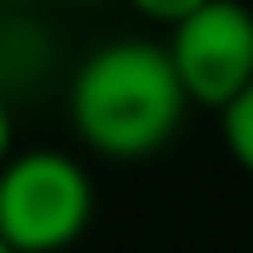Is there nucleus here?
<instances>
[{
  "mask_svg": "<svg viewBox=\"0 0 253 253\" xmlns=\"http://www.w3.org/2000/svg\"><path fill=\"white\" fill-rule=\"evenodd\" d=\"M174 75L189 104L223 109L233 94L253 84V5L243 0H204L164 40Z\"/></svg>",
  "mask_w": 253,
  "mask_h": 253,
  "instance_id": "3",
  "label": "nucleus"
},
{
  "mask_svg": "<svg viewBox=\"0 0 253 253\" xmlns=\"http://www.w3.org/2000/svg\"><path fill=\"white\" fill-rule=\"evenodd\" d=\"M70 129L99 159L134 164L159 154L189 114V94L174 75L164 40L124 35L89 50L65 89Z\"/></svg>",
  "mask_w": 253,
  "mask_h": 253,
  "instance_id": "1",
  "label": "nucleus"
},
{
  "mask_svg": "<svg viewBox=\"0 0 253 253\" xmlns=\"http://www.w3.org/2000/svg\"><path fill=\"white\" fill-rule=\"evenodd\" d=\"M0 253H10V248H5V243H0Z\"/></svg>",
  "mask_w": 253,
  "mask_h": 253,
  "instance_id": "9",
  "label": "nucleus"
},
{
  "mask_svg": "<svg viewBox=\"0 0 253 253\" xmlns=\"http://www.w3.org/2000/svg\"><path fill=\"white\" fill-rule=\"evenodd\" d=\"M129 5L144 15V20H159V25H179L189 10H199L204 0H129Z\"/></svg>",
  "mask_w": 253,
  "mask_h": 253,
  "instance_id": "5",
  "label": "nucleus"
},
{
  "mask_svg": "<svg viewBox=\"0 0 253 253\" xmlns=\"http://www.w3.org/2000/svg\"><path fill=\"white\" fill-rule=\"evenodd\" d=\"M89 218L94 179L75 154L30 144L0 164V243L10 253H65Z\"/></svg>",
  "mask_w": 253,
  "mask_h": 253,
  "instance_id": "2",
  "label": "nucleus"
},
{
  "mask_svg": "<svg viewBox=\"0 0 253 253\" xmlns=\"http://www.w3.org/2000/svg\"><path fill=\"white\" fill-rule=\"evenodd\" d=\"M70 5H104V0H70Z\"/></svg>",
  "mask_w": 253,
  "mask_h": 253,
  "instance_id": "7",
  "label": "nucleus"
},
{
  "mask_svg": "<svg viewBox=\"0 0 253 253\" xmlns=\"http://www.w3.org/2000/svg\"><path fill=\"white\" fill-rule=\"evenodd\" d=\"M15 154V109H10V99L0 94V164H5Z\"/></svg>",
  "mask_w": 253,
  "mask_h": 253,
  "instance_id": "6",
  "label": "nucleus"
},
{
  "mask_svg": "<svg viewBox=\"0 0 253 253\" xmlns=\"http://www.w3.org/2000/svg\"><path fill=\"white\" fill-rule=\"evenodd\" d=\"M218 129H223L228 154L253 174V84H248L243 94H233V99L218 109Z\"/></svg>",
  "mask_w": 253,
  "mask_h": 253,
  "instance_id": "4",
  "label": "nucleus"
},
{
  "mask_svg": "<svg viewBox=\"0 0 253 253\" xmlns=\"http://www.w3.org/2000/svg\"><path fill=\"white\" fill-rule=\"evenodd\" d=\"M0 5H20V0H0Z\"/></svg>",
  "mask_w": 253,
  "mask_h": 253,
  "instance_id": "8",
  "label": "nucleus"
}]
</instances>
